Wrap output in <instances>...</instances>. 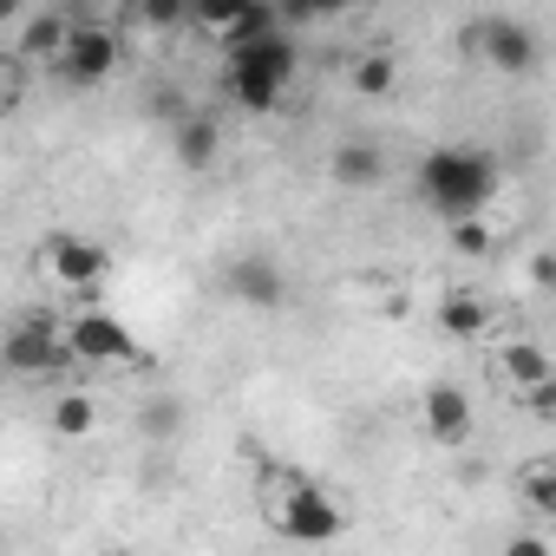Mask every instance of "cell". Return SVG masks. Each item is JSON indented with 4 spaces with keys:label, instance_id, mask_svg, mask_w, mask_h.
I'll list each match as a JSON object with an SVG mask.
<instances>
[{
    "label": "cell",
    "instance_id": "5",
    "mask_svg": "<svg viewBox=\"0 0 556 556\" xmlns=\"http://www.w3.org/2000/svg\"><path fill=\"white\" fill-rule=\"evenodd\" d=\"M105 268H112V255L92 236H47L40 242V275L60 282V289H73V295H99Z\"/></svg>",
    "mask_w": 556,
    "mask_h": 556
},
{
    "label": "cell",
    "instance_id": "17",
    "mask_svg": "<svg viewBox=\"0 0 556 556\" xmlns=\"http://www.w3.org/2000/svg\"><path fill=\"white\" fill-rule=\"evenodd\" d=\"M92 426H99V400L92 393H60L53 400V432L60 439H86Z\"/></svg>",
    "mask_w": 556,
    "mask_h": 556
},
{
    "label": "cell",
    "instance_id": "15",
    "mask_svg": "<svg viewBox=\"0 0 556 556\" xmlns=\"http://www.w3.org/2000/svg\"><path fill=\"white\" fill-rule=\"evenodd\" d=\"M348 86H354L361 99H387V92L400 86V60H393V53H367V60L348 66Z\"/></svg>",
    "mask_w": 556,
    "mask_h": 556
},
{
    "label": "cell",
    "instance_id": "30",
    "mask_svg": "<svg viewBox=\"0 0 556 556\" xmlns=\"http://www.w3.org/2000/svg\"><path fill=\"white\" fill-rule=\"evenodd\" d=\"M0 380H8V361H0Z\"/></svg>",
    "mask_w": 556,
    "mask_h": 556
},
{
    "label": "cell",
    "instance_id": "19",
    "mask_svg": "<svg viewBox=\"0 0 556 556\" xmlns=\"http://www.w3.org/2000/svg\"><path fill=\"white\" fill-rule=\"evenodd\" d=\"M523 504H530L536 517H556V465H549V458H536V465L523 471Z\"/></svg>",
    "mask_w": 556,
    "mask_h": 556
},
{
    "label": "cell",
    "instance_id": "27",
    "mask_svg": "<svg viewBox=\"0 0 556 556\" xmlns=\"http://www.w3.org/2000/svg\"><path fill=\"white\" fill-rule=\"evenodd\" d=\"M543 549H549L543 536H517V543H510V556H543Z\"/></svg>",
    "mask_w": 556,
    "mask_h": 556
},
{
    "label": "cell",
    "instance_id": "2",
    "mask_svg": "<svg viewBox=\"0 0 556 556\" xmlns=\"http://www.w3.org/2000/svg\"><path fill=\"white\" fill-rule=\"evenodd\" d=\"M295 66H302L295 34H262V40H249V47H229L223 92H229L242 112H275V105L289 99V86H295Z\"/></svg>",
    "mask_w": 556,
    "mask_h": 556
},
{
    "label": "cell",
    "instance_id": "14",
    "mask_svg": "<svg viewBox=\"0 0 556 556\" xmlns=\"http://www.w3.org/2000/svg\"><path fill=\"white\" fill-rule=\"evenodd\" d=\"M21 21H27V14H21ZM66 27H73V21H66L60 8H40V14L21 27V53H27V60H53V53L66 47Z\"/></svg>",
    "mask_w": 556,
    "mask_h": 556
},
{
    "label": "cell",
    "instance_id": "29",
    "mask_svg": "<svg viewBox=\"0 0 556 556\" xmlns=\"http://www.w3.org/2000/svg\"><path fill=\"white\" fill-rule=\"evenodd\" d=\"M14 99V66H0V105Z\"/></svg>",
    "mask_w": 556,
    "mask_h": 556
},
{
    "label": "cell",
    "instance_id": "24",
    "mask_svg": "<svg viewBox=\"0 0 556 556\" xmlns=\"http://www.w3.org/2000/svg\"><path fill=\"white\" fill-rule=\"evenodd\" d=\"M151 112H157V118H170V125H177V118H184V112H190V105H184V99H177V92H157V99H151Z\"/></svg>",
    "mask_w": 556,
    "mask_h": 556
},
{
    "label": "cell",
    "instance_id": "18",
    "mask_svg": "<svg viewBox=\"0 0 556 556\" xmlns=\"http://www.w3.org/2000/svg\"><path fill=\"white\" fill-rule=\"evenodd\" d=\"M445 236H452V249H458V255H471V262L497 249V229H491L478 210H471V216H452V223H445Z\"/></svg>",
    "mask_w": 556,
    "mask_h": 556
},
{
    "label": "cell",
    "instance_id": "8",
    "mask_svg": "<svg viewBox=\"0 0 556 556\" xmlns=\"http://www.w3.org/2000/svg\"><path fill=\"white\" fill-rule=\"evenodd\" d=\"M66 348H73V361H86V367H131V361H144L138 334H131L125 321L99 315V308H86V315L66 321Z\"/></svg>",
    "mask_w": 556,
    "mask_h": 556
},
{
    "label": "cell",
    "instance_id": "1",
    "mask_svg": "<svg viewBox=\"0 0 556 556\" xmlns=\"http://www.w3.org/2000/svg\"><path fill=\"white\" fill-rule=\"evenodd\" d=\"M413 190H419V203H426L439 223H452V216L484 210V203L504 190V170H497V157H491V151H471V144H439V151H426V157H419Z\"/></svg>",
    "mask_w": 556,
    "mask_h": 556
},
{
    "label": "cell",
    "instance_id": "22",
    "mask_svg": "<svg viewBox=\"0 0 556 556\" xmlns=\"http://www.w3.org/2000/svg\"><path fill=\"white\" fill-rule=\"evenodd\" d=\"M177 426H184V406H177V400H151V406L138 413V432H144V439H170Z\"/></svg>",
    "mask_w": 556,
    "mask_h": 556
},
{
    "label": "cell",
    "instance_id": "9",
    "mask_svg": "<svg viewBox=\"0 0 556 556\" xmlns=\"http://www.w3.org/2000/svg\"><path fill=\"white\" fill-rule=\"evenodd\" d=\"M223 282H229V295L249 302V308H282V302H289V275H282V262H275V255H236Z\"/></svg>",
    "mask_w": 556,
    "mask_h": 556
},
{
    "label": "cell",
    "instance_id": "11",
    "mask_svg": "<svg viewBox=\"0 0 556 556\" xmlns=\"http://www.w3.org/2000/svg\"><path fill=\"white\" fill-rule=\"evenodd\" d=\"M216 151H223V125H216L210 112H184V118L170 125V157H177L184 170H210Z\"/></svg>",
    "mask_w": 556,
    "mask_h": 556
},
{
    "label": "cell",
    "instance_id": "26",
    "mask_svg": "<svg viewBox=\"0 0 556 556\" xmlns=\"http://www.w3.org/2000/svg\"><path fill=\"white\" fill-rule=\"evenodd\" d=\"M549 275H556V262H549V255H536V262H530V289H549Z\"/></svg>",
    "mask_w": 556,
    "mask_h": 556
},
{
    "label": "cell",
    "instance_id": "7",
    "mask_svg": "<svg viewBox=\"0 0 556 556\" xmlns=\"http://www.w3.org/2000/svg\"><path fill=\"white\" fill-rule=\"evenodd\" d=\"M53 66H60L66 86H105L118 73V34L99 27V21H73L66 27V47L53 53Z\"/></svg>",
    "mask_w": 556,
    "mask_h": 556
},
{
    "label": "cell",
    "instance_id": "20",
    "mask_svg": "<svg viewBox=\"0 0 556 556\" xmlns=\"http://www.w3.org/2000/svg\"><path fill=\"white\" fill-rule=\"evenodd\" d=\"M242 8H249V0H190V21H197L203 34H229V27L242 21Z\"/></svg>",
    "mask_w": 556,
    "mask_h": 556
},
{
    "label": "cell",
    "instance_id": "25",
    "mask_svg": "<svg viewBox=\"0 0 556 556\" xmlns=\"http://www.w3.org/2000/svg\"><path fill=\"white\" fill-rule=\"evenodd\" d=\"M348 8H354V0H308L315 21H334V14H348Z\"/></svg>",
    "mask_w": 556,
    "mask_h": 556
},
{
    "label": "cell",
    "instance_id": "12",
    "mask_svg": "<svg viewBox=\"0 0 556 556\" xmlns=\"http://www.w3.org/2000/svg\"><path fill=\"white\" fill-rule=\"evenodd\" d=\"M387 177V157L367 144V138H348L341 151H334V184H348V190H374Z\"/></svg>",
    "mask_w": 556,
    "mask_h": 556
},
{
    "label": "cell",
    "instance_id": "10",
    "mask_svg": "<svg viewBox=\"0 0 556 556\" xmlns=\"http://www.w3.org/2000/svg\"><path fill=\"white\" fill-rule=\"evenodd\" d=\"M419 419H426V439H432V445H445V452L471 445V432H478L471 400H465L458 387H432V393L419 400Z\"/></svg>",
    "mask_w": 556,
    "mask_h": 556
},
{
    "label": "cell",
    "instance_id": "16",
    "mask_svg": "<svg viewBox=\"0 0 556 556\" xmlns=\"http://www.w3.org/2000/svg\"><path fill=\"white\" fill-rule=\"evenodd\" d=\"M497 367H504V380L510 387H530V380H549L556 367H549V354L536 348V341H510L504 354H497Z\"/></svg>",
    "mask_w": 556,
    "mask_h": 556
},
{
    "label": "cell",
    "instance_id": "21",
    "mask_svg": "<svg viewBox=\"0 0 556 556\" xmlns=\"http://www.w3.org/2000/svg\"><path fill=\"white\" fill-rule=\"evenodd\" d=\"M138 21L151 34H177V27H190V0H138Z\"/></svg>",
    "mask_w": 556,
    "mask_h": 556
},
{
    "label": "cell",
    "instance_id": "13",
    "mask_svg": "<svg viewBox=\"0 0 556 556\" xmlns=\"http://www.w3.org/2000/svg\"><path fill=\"white\" fill-rule=\"evenodd\" d=\"M439 328H445V334H458V341H478V334L491 328V308H484L471 289H452V295L439 302Z\"/></svg>",
    "mask_w": 556,
    "mask_h": 556
},
{
    "label": "cell",
    "instance_id": "6",
    "mask_svg": "<svg viewBox=\"0 0 556 556\" xmlns=\"http://www.w3.org/2000/svg\"><path fill=\"white\" fill-rule=\"evenodd\" d=\"M465 47L484 53V66H497L504 79H523V73H536V60H543V40H536V27H523V21H471V27H465Z\"/></svg>",
    "mask_w": 556,
    "mask_h": 556
},
{
    "label": "cell",
    "instance_id": "28",
    "mask_svg": "<svg viewBox=\"0 0 556 556\" xmlns=\"http://www.w3.org/2000/svg\"><path fill=\"white\" fill-rule=\"evenodd\" d=\"M21 14H27V0H0V27H14Z\"/></svg>",
    "mask_w": 556,
    "mask_h": 556
},
{
    "label": "cell",
    "instance_id": "3",
    "mask_svg": "<svg viewBox=\"0 0 556 556\" xmlns=\"http://www.w3.org/2000/svg\"><path fill=\"white\" fill-rule=\"evenodd\" d=\"M268 523L282 530L289 543H334V536L348 530L341 504H334L321 484H308L302 471H282V491L268 497Z\"/></svg>",
    "mask_w": 556,
    "mask_h": 556
},
{
    "label": "cell",
    "instance_id": "23",
    "mask_svg": "<svg viewBox=\"0 0 556 556\" xmlns=\"http://www.w3.org/2000/svg\"><path fill=\"white\" fill-rule=\"evenodd\" d=\"M523 393V413L530 419H556V374L549 380H530V387H517Z\"/></svg>",
    "mask_w": 556,
    "mask_h": 556
},
{
    "label": "cell",
    "instance_id": "4",
    "mask_svg": "<svg viewBox=\"0 0 556 556\" xmlns=\"http://www.w3.org/2000/svg\"><path fill=\"white\" fill-rule=\"evenodd\" d=\"M0 361H8V380H47L73 367V348H66V328H53L47 315H21L0 334Z\"/></svg>",
    "mask_w": 556,
    "mask_h": 556
}]
</instances>
